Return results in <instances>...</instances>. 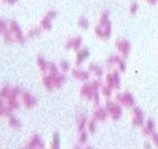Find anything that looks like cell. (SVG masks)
Here are the masks:
<instances>
[{
  "label": "cell",
  "instance_id": "obj_1",
  "mask_svg": "<svg viewBox=\"0 0 158 149\" xmlns=\"http://www.w3.org/2000/svg\"><path fill=\"white\" fill-rule=\"evenodd\" d=\"M111 22H110V15L108 11H102L100 19H99V24L95 27V34L96 37H99L102 40H106L111 37Z\"/></svg>",
  "mask_w": 158,
  "mask_h": 149
},
{
  "label": "cell",
  "instance_id": "obj_2",
  "mask_svg": "<svg viewBox=\"0 0 158 149\" xmlns=\"http://www.w3.org/2000/svg\"><path fill=\"white\" fill-rule=\"evenodd\" d=\"M101 87V84L99 82V81H93V82H86L81 86V90H80V95L86 99V100H93L94 95L96 92H99Z\"/></svg>",
  "mask_w": 158,
  "mask_h": 149
},
{
  "label": "cell",
  "instance_id": "obj_3",
  "mask_svg": "<svg viewBox=\"0 0 158 149\" xmlns=\"http://www.w3.org/2000/svg\"><path fill=\"white\" fill-rule=\"evenodd\" d=\"M106 66L109 68H115L119 72H125L127 70V63H125V58L122 57L120 55H111L109 56V58L106 60Z\"/></svg>",
  "mask_w": 158,
  "mask_h": 149
},
{
  "label": "cell",
  "instance_id": "obj_4",
  "mask_svg": "<svg viewBox=\"0 0 158 149\" xmlns=\"http://www.w3.org/2000/svg\"><path fill=\"white\" fill-rule=\"evenodd\" d=\"M105 107L109 113V118L111 120H119L123 115V109H122V105L119 102H113V101H106L105 104Z\"/></svg>",
  "mask_w": 158,
  "mask_h": 149
},
{
  "label": "cell",
  "instance_id": "obj_5",
  "mask_svg": "<svg viewBox=\"0 0 158 149\" xmlns=\"http://www.w3.org/2000/svg\"><path fill=\"white\" fill-rule=\"evenodd\" d=\"M120 72L115 70V71H111L109 72L106 76H105V84H106L109 87H111L113 90H119L120 89Z\"/></svg>",
  "mask_w": 158,
  "mask_h": 149
},
{
  "label": "cell",
  "instance_id": "obj_6",
  "mask_svg": "<svg viewBox=\"0 0 158 149\" xmlns=\"http://www.w3.org/2000/svg\"><path fill=\"white\" fill-rule=\"evenodd\" d=\"M116 102H119L124 107H134L135 106V99L130 92H119L115 96Z\"/></svg>",
  "mask_w": 158,
  "mask_h": 149
},
{
  "label": "cell",
  "instance_id": "obj_7",
  "mask_svg": "<svg viewBox=\"0 0 158 149\" xmlns=\"http://www.w3.org/2000/svg\"><path fill=\"white\" fill-rule=\"evenodd\" d=\"M144 123H146V115L144 111L140 109L139 106H134L133 107V113H131V124L135 128H143Z\"/></svg>",
  "mask_w": 158,
  "mask_h": 149
},
{
  "label": "cell",
  "instance_id": "obj_8",
  "mask_svg": "<svg viewBox=\"0 0 158 149\" xmlns=\"http://www.w3.org/2000/svg\"><path fill=\"white\" fill-rule=\"evenodd\" d=\"M115 48L119 52V55L124 58H127L130 53V49H131V44L128 39H124V38H118L115 40Z\"/></svg>",
  "mask_w": 158,
  "mask_h": 149
},
{
  "label": "cell",
  "instance_id": "obj_9",
  "mask_svg": "<svg viewBox=\"0 0 158 149\" xmlns=\"http://www.w3.org/2000/svg\"><path fill=\"white\" fill-rule=\"evenodd\" d=\"M9 31L13 33V35H14L15 42H18V43H24V42H25V39H27V35L23 34L20 27L18 25V23H17L15 20H11V22L9 23Z\"/></svg>",
  "mask_w": 158,
  "mask_h": 149
},
{
  "label": "cell",
  "instance_id": "obj_10",
  "mask_svg": "<svg viewBox=\"0 0 158 149\" xmlns=\"http://www.w3.org/2000/svg\"><path fill=\"white\" fill-rule=\"evenodd\" d=\"M22 90L19 89V87H13L11 89V93H10V96H9V99L6 100L8 102V105L10 106V107H13V109H19V100H18V96L19 95H22Z\"/></svg>",
  "mask_w": 158,
  "mask_h": 149
},
{
  "label": "cell",
  "instance_id": "obj_11",
  "mask_svg": "<svg viewBox=\"0 0 158 149\" xmlns=\"http://www.w3.org/2000/svg\"><path fill=\"white\" fill-rule=\"evenodd\" d=\"M43 148H44V143H43L42 138L37 134L33 135L29 143L27 144V147H25V149H43Z\"/></svg>",
  "mask_w": 158,
  "mask_h": 149
},
{
  "label": "cell",
  "instance_id": "obj_12",
  "mask_svg": "<svg viewBox=\"0 0 158 149\" xmlns=\"http://www.w3.org/2000/svg\"><path fill=\"white\" fill-rule=\"evenodd\" d=\"M22 100H23L24 106L28 107V109L35 106V104H37V99L33 96L31 92H28V91H23L22 92Z\"/></svg>",
  "mask_w": 158,
  "mask_h": 149
},
{
  "label": "cell",
  "instance_id": "obj_13",
  "mask_svg": "<svg viewBox=\"0 0 158 149\" xmlns=\"http://www.w3.org/2000/svg\"><path fill=\"white\" fill-rule=\"evenodd\" d=\"M142 131H143V134L146 135V137H151V135L156 131V123H154V120L147 119L146 123H144V125H143V128H142Z\"/></svg>",
  "mask_w": 158,
  "mask_h": 149
},
{
  "label": "cell",
  "instance_id": "obj_14",
  "mask_svg": "<svg viewBox=\"0 0 158 149\" xmlns=\"http://www.w3.org/2000/svg\"><path fill=\"white\" fill-rule=\"evenodd\" d=\"M81 43H82V38L80 35H77V37H73V38L69 39L67 42H66V48L75 49L77 52L78 49H80V47H81Z\"/></svg>",
  "mask_w": 158,
  "mask_h": 149
},
{
  "label": "cell",
  "instance_id": "obj_15",
  "mask_svg": "<svg viewBox=\"0 0 158 149\" xmlns=\"http://www.w3.org/2000/svg\"><path fill=\"white\" fill-rule=\"evenodd\" d=\"M89 57H90V51H89V48L78 49V51H77V55H76V64L80 66V64H81L82 62H85Z\"/></svg>",
  "mask_w": 158,
  "mask_h": 149
},
{
  "label": "cell",
  "instance_id": "obj_16",
  "mask_svg": "<svg viewBox=\"0 0 158 149\" xmlns=\"http://www.w3.org/2000/svg\"><path fill=\"white\" fill-rule=\"evenodd\" d=\"M108 116H109V113L106 110V107H100L99 106L94 113V119L96 121H105L108 119Z\"/></svg>",
  "mask_w": 158,
  "mask_h": 149
},
{
  "label": "cell",
  "instance_id": "obj_17",
  "mask_svg": "<svg viewBox=\"0 0 158 149\" xmlns=\"http://www.w3.org/2000/svg\"><path fill=\"white\" fill-rule=\"evenodd\" d=\"M72 76L78 81H84V82H86V81H89V78H90V72L75 68V70H72Z\"/></svg>",
  "mask_w": 158,
  "mask_h": 149
},
{
  "label": "cell",
  "instance_id": "obj_18",
  "mask_svg": "<svg viewBox=\"0 0 158 149\" xmlns=\"http://www.w3.org/2000/svg\"><path fill=\"white\" fill-rule=\"evenodd\" d=\"M42 82H43V86L48 90V91H52V90H55L56 89V86H55V80H53V76L52 75H49V73H47V75H44L43 76V78H42Z\"/></svg>",
  "mask_w": 158,
  "mask_h": 149
},
{
  "label": "cell",
  "instance_id": "obj_19",
  "mask_svg": "<svg viewBox=\"0 0 158 149\" xmlns=\"http://www.w3.org/2000/svg\"><path fill=\"white\" fill-rule=\"evenodd\" d=\"M89 72L90 73H93V75H95L96 77H102V75H104V72H102V68L99 66V64H96V63H90L89 64Z\"/></svg>",
  "mask_w": 158,
  "mask_h": 149
},
{
  "label": "cell",
  "instance_id": "obj_20",
  "mask_svg": "<svg viewBox=\"0 0 158 149\" xmlns=\"http://www.w3.org/2000/svg\"><path fill=\"white\" fill-rule=\"evenodd\" d=\"M87 123H89V119H87L86 115H78V118H77V130L84 131L85 128L87 126Z\"/></svg>",
  "mask_w": 158,
  "mask_h": 149
},
{
  "label": "cell",
  "instance_id": "obj_21",
  "mask_svg": "<svg viewBox=\"0 0 158 149\" xmlns=\"http://www.w3.org/2000/svg\"><path fill=\"white\" fill-rule=\"evenodd\" d=\"M37 63H38V67H39V70H41L44 75L48 73V62L42 57V56H39L37 58Z\"/></svg>",
  "mask_w": 158,
  "mask_h": 149
},
{
  "label": "cell",
  "instance_id": "obj_22",
  "mask_svg": "<svg viewBox=\"0 0 158 149\" xmlns=\"http://www.w3.org/2000/svg\"><path fill=\"white\" fill-rule=\"evenodd\" d=\"M52 76H53V80H55V86H56V89L61 87V86L66 82V80H67L63 73H57V75H52Z\"/></svg>",
  "mask_w": 158,
  "mask_h": 149
},
{
  "label": "cell",
  "instance_id": "obj_23",
  "mask_svg": "<svg viewBox=\"0 0 158 149\" xmlns=\"http://www.w3.org/2000/svg\"><path fill=\"white\" fill-rule=\"evenodd\" d=\"M14 110L13 107H10L8 104L3 105L2 107H0V118H9L11 115V111Z\"/></svg>",
  "mask_w": 158,
  "mask_h": 149
},
{
  "label": "cell",
  "instance_id": "obj_24",
  "mask_svg": "<svg viewBox=\"0 0 158 149\" xmlns=\"http://www.w3.org/2000/svg\"><path fill=\"white\" fill-rule=\"evenodd\" d=\"M41 27H42V29H44V31H51L52 29V19L46 15L41 20Z\"/></svg>",
  "mask_w": 158,
  "mask_h": 149
},
{
  "label": "cell",
  "instance_id": "obj_25",
  "mask_svg": "<svg viewBox=\"0 0 158 149\" xmlns=\"http://www.w3.org/2000/svg\"><path fill=\"white\" fill-rule=\"evenodd\" d=\"M100 93L102 95V96H105V97H110L111 95H113V89L109 87L106 84L101 85V87H100Z\"/></svg>",
  "mask_w": 158,
  "mask_h": 149
},
{
  "label": "cell",
  "instance_id": "obj_26",
  "mask_svg": "<svg viewBox=\"0 0 158 149\" xmlns=\"http://www.w3.org/2000/svg\"><path fill=\"white\" fill-rule=\"evenodd\" d=\"M41 29L42 27H33V28H31L27 33V38H35L38 37L39 34H41Z\"/></svg>",
  "mask_w": 158,
  "mask_h": 149
},
{
  "label": "cell",
  "instance_id": "obj_27",
  "mask_svg": "<svg viewBox=\"0 0 158 149\" xmlns=\"http://www.w3.org/2000/svg\"><path fill=\"white\" fill-rule=\"evenodd\" d=\"M9 125L11 126V128H14V129H19L20 126H22V124H20V121L15 118V116H13V115H10L9 116Z\"/></svg>",
  "mask_w": 158,
  "mask_h": 149
},
{
  "label": "cell",
  "instance_id": "obj_28",
  "mask_svg": "<svg viewBox=\"0 0 158 149\" xmlns=\"http://www.w3.org/2000/svg\"><path fill=\"white\" fill-rule=\"evenodd\" d=\"M11 89L13 87H10L9 85H5L4 87H2V90H0V95H2L5 100H8L9 96H10V93H11Z\"/></svg>",
  "mask_w": 158,
  "mask_h": 149
},
{
  "label": "cell",
  "instance_id": "obj_29",
  "mask_svg": "<svg viewBox=\"0 0 158 149\" xmlns=\"http://www.w3.org/2000/svg\"><path fill=\"white\" fill-rule=\"evenodd\" d=\"M77 24H78V27H80V28H82V29H87L89 27H90V22H89V19H87L86 17L78 18Z\"/></svg>",
  "mask_w": 158,
  "mask_h": 149
},
{
  "label": "cell",
  "instance_id": "obj_30",
  "mask_svg": "<svg viewBox=\"0 0 158 149\" xmlns=\"http://www.w3.org/2000/svg\"><path fill=\"white\" fill-rule=\"evenodd\" d=\"M48 73L49 75H57L58 72V67L55 62H48Z\"/></svg>",
  "mask_w": 158,
  "mask_h": 149
},
{
  "label": "cell",
  "instance_id": "obj_31",
  "mask_svg": "<svg viewBox=\"0 0 158 149\" xmlns=\"http://www.w3.org/2000/svg\"><path fill=\"white\" fill-rule=\"evenodd\" d=\"M52 149H60V135L58 133H56L53 135V139H52V145H51Z\"/></svg>",
  "mask_w": 158,
  "mask_h": 149
},
{
  "label": "cell",
  "instance_id": "obj_32",
  "mask_svg": "<svg viewBox=\"0 0 158 149\" xmlns=\"http://www.w3.org/2000/svg\"><path fill=\"white\" fill-rule=\"evenodd\" d=\"M138 10H139V4L137 2H133V3L129 5V13H130L131 15H135L137 13H138Z\"/></svg>",
  "mask_w": 158,
  "mask_h": 149
},
{
  "label": "cell",
  "instance_id": "obj_33",
  "mask_svg": "<svg viewBox=\"0 0 158 149\" xmlns=\"http://www.w3.org/2000/svg\"><path fill=\"white\" fill-rule=\"evenodd\" d=\"M87 139H89V133H86L85 130L81 131L80 137H78V143H80V144H86L87 143Z\"/></svg>",
  "mask_w": 158,
  "mask_h": 149
},
{
  "label": "cell",
  "instance_id": "obj_34",
  "mask_svg": "<svg viewBox=\"0 0 158 149\" xmlns=\"http://www.w3.org/2000/svg\"><path fill=\"white\" fill-rule=\"evenodd\" d=\"M87 128H89V133H90V134L95 133V130H96V120H95V119L90 120L89 123H87Z\"/></svg>",
  "mask_w": 158,
  "mask_h": 149
},
{
  "label": "cell",
  "instance_id": "obj_35",
  "mask_svg": "<svg viewBox=\"0 0 158 149\" xmlns=\"http://www.w3.org/2000/svg\"><path fill=\"white\" fill-rule=\"evenodd\" d=\"M60 68L62 72H69V70L71 68V64L67 62V61H61L60 63Z\"/></svg>",
  "mask_w": 158,
  "mask_h": 149
},
{
  "label": "cell",
  "instance_id": "obj_36",
  "mask_svg": "<svg viewBox=\"0 0 158 149\" xmlns=\"http://www.w3.org/2000/svg\"><path fill=\"white\" fill-rule=\"evenodd\" d=\"M8 28H9V24L5 20L0 19V34H4L8 31Z\"/></svg>",
  "mask_w": 158,
  "mask_h": 149
},
{
  "label": "cell",
  "instance_id": "obj_37",
  "mask_svg": "<svg viewBox=\"0 0 158 149\" xmlns=\"http://www.w3.org/2000/svg\"><path fill=\"white\" fill-rule=\"evenodd\" d=\"M149 138H151V143H152L156 148H158V133H157V131H154Z\"/></svg>",
  "mask_w": 158,
  "mask_h": 149
},
{
  "label": "cell",
  "instance_id": "obj_38",
  "mask_svg": "<svg viewBox=\"0 0 158 149\" xmlns=\"http://www.w3.org/2000/svg\"><path fill=\"white\" fill-rule=\"evenodd\" d=\"M91 101L94 102L95 106H99V104H100V93L96 92V93L94 95V97H93V100H91Z\"/></svg>",
  "mask_w": 158,
  "mask_h": 149
},
{
  "label": "cell",
  "instance_id": "obj_39",
  "mask_svg": "<svg viewBox=\"0 0 158 149\" xmlns=\"http://www.w3.org/2000/svg\"><path fill=\"white\" fill-rule=\"evenodd\" d=\"M46 15H47L48 18H51V19H53V18L57 17V11H56V10H49V11H47Z\"/></svg>",
  "mask_w": 158,
  "mask_h": 149
},
{
  "label": "cell",
  "instance_id": "obj_40",
  "mask_svg": "<svg viewBox=\"0 0 158 149\" xmlns=\"http://www.w3.org/2000/svg\"><path fill=\"white\" fill-rule=\"evenodd\" d=\"M146 2L149 4V5H156L158 3V0H146Z\"/></svg>",
  "mask_w": 158,
  "mask_h": 149
},
{
  "label": "cell",
  "instance_id": "obj_41",
  "mask_svg": "<svg viewBox=\"0 0 158 149\" xmlns=\"http://www.w3.org/2000/svg\"><path fill=\"white\" fill-rule=\"evenodd\" d=\"M3 105H5V99L2 96V95H0V107H2Z\"/></svg>",
  "mask_w": 158,
  "mask_h": 149
},
{
  "label": "cell",
  "instance_id": "obj_42",
  "mask_svg": "<svg viewBox=\"0 0 158 149\" xmlns=\"http://www.w3.org/2000/svg\"><path fill=\"white\" fill-rule=\"evenodd\" d=\"M5 3H9V4H14V3H17V0H4Z\"/></svg>",
  "mask_w": 158,
  "mask_h": 149
},
{
  "label": "cell",
  "instance_id": "obj_43",
  "mask_svg": "<svg viewBox=\"0 0 158 149\" xmlns=\"http://www.w3.org/2000/svg\"><path fill=\"white\" fill-rule=\"evenodd\" d=\"M152 145H153L152 143L151 144L149 143H146V149H152Z\"/></svg>",
  "mask_w": 158,
  "mask_h": 149
},
{
  "label": "cell",
  "instance_id": "obj_44",
  "mask_svg": "<svg viewBox=\"0 0 158 149\" xmlns=\"http://www.w3.org/2000/svg\"><path fill=\"white\" fill-rule=\"evenodd\" d=\"M73 149H81V148H80V147H78V145H76V147H75Z\"/></svg>",
  "mask_w": 158,
  "mask_h": 149
},
{
  "label": "cell",
  "instance_id": "obj_45",
  "mask_svg": "<svg viewBox=\"0 0 158 149\" xmlns=\"http://www.w3.org/2000/svg\"><path fill=\"white\" fill-rule=\"evenodd\" d=\"M86 149H93V148H91V147H87V148H86Z\"/></svg>",
  "mask_w": 158,
  "mask_h": 149
}]
</instances>
